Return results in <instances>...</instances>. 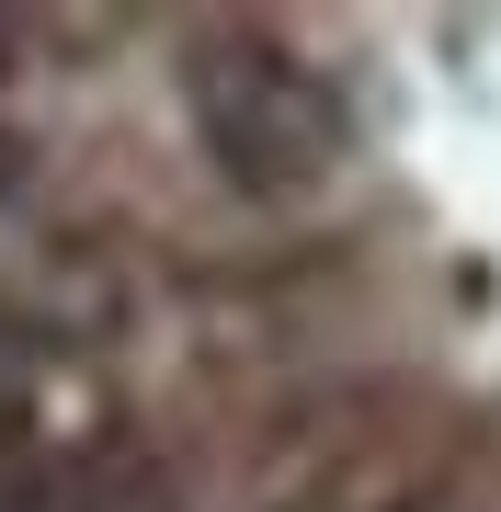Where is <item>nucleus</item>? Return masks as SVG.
<instances>
[{"instance_id":"f257e3e1","label":"nucleus","mask_w":501,"mask_h":512,"mask_svg":"<svg viewBox=\"0 0 501 512\" xmlns=\"http://www.w3.org/2000/svg\"><path fill=\"white\" fill-rule=\"evenodd\" d=\"M183 114H194L205 160H217V183L262 194V205L319 194L353 160V114L331 92V69H308L262 23H205L183 46Z\"/></svg>"},{"instance_id":"f03ea898","label":"nucleus","mask_w":501,"mask_h":512,"mask_svg":"<svg viewBox=\"0 0 501 512\" xmlns=\"http://www.w3.org/2000/svg\"><path fill=\"white\" fill-rule=\"evenodd\" d=\"M46 512H126V501H80V490H46Z\"/></svg>"}]
</instances>
